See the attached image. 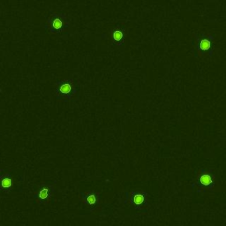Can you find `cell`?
<instances>
[{"instance_id": "3", "label": "cell", "mask_w": 226, "mask_h": 226, "mask_svg": "<svg viewBox=\"0 0 226 226\" xmlns=\"http://www.w3.org/2000/svg\"><path fill=\"white\" fill-rule=\"evenodd\" d=\"M210 42L209 40H207V39H203L201 42V44H200V47L201 50H209L210 48Z\"/></svg>"}, {"instance_id": "2", "label": "cell", "mask_w": 226, "mask_h": 226, "mask_svg": "<svg viewBox=\"0 0 226 226\" xmlns=\"http://www.w3.org/2000/svg\"><path fill=\"white\" fill-rule=\"evenodd\" d=\"M71 88H72V87H71V85H70L69 83H65V84H63V85L60 87L59 91H60L61 93H63V94L66 95V94L70 93Z\"/></svg>"}, {"instance_id": "6", "label": "cell", "mask_w": 226, "mask_h": 226, "mask_svg": "<svg viewBox=\"0 0 226 226\" xmlns=\"http://www.w3.org/2000/svg\"><path fill=\"white\" fill-rule=\"evenodd\" d=\"M11 186H12V181L9 178H5L2 179V187L9 188Z\"/></svg>"}, {"instance_id": "8", "label": "cell", "mask_w": 226, "mask_h": 226, "mask_svg": "<svg viewBox=\"0 0 226 226\" xmlns=\"http://www.w3.org/2000/svg\"><path fill=\"white\" fill-rule=\"evenodd\" d=\"M39 197L41 199H42V200L46 199L48 197V189H46V188L42 189V191L40 192V194H39Z\"/></svg>"}, {"instance_id": "1", "label": "cell", "mask_w": 226, "mask_h": 226, "mask_svg": "<svg viewBox=\"0 0 226 226\" xmlns=\"http://www.w3.org/2000/svg\"><path fill=\"white\" fill-rule=\"evenodd\" d=\"M201 180V183L204 186H209L212 183V178L209 175H207V174H204L200 178Z\"/></svg>"}, {"instance_id": "4", "label": "cell", "mask_w": 226, "mask_h": 226, "mask_svg": "<svg viewBox=\"0 0 226 226\" xmlns=\"http://www.w3.org/2000/svg\"><path fill=\"white\" fill-rule=\"evenodd\" d=\"M113 39L117 42H119L123 39V33L119 30H116L113 33Z\"/></svg>"}, {"instance_id": "5", "label": "cell", "mask_w": 226, "mask_h": 226, "mask_svg": "<svg viewBox=\"0 0 226 226\" xmlns=\"http://www.w3.org/2000/svg\"><path fill=\"white\" fill-rule=\"evenodd\" d=\"M144 201V197L143 195L141 194H136L134 197H133V202L137 205H140L141 204L142 202Z\"/></svg>"}, {"instance_id": "7", "label": "cell", "mask_w": 226, "mask_h": 226, "mask_svg": "<svg viewBox=\"0 0 226 226\" xmlns=\"http://www.w3.org/2000/svg\"><path fill=\"white\" fill-rule=\"evenodd\" d=\"M52 27L55 29H57V30L60 29L62 28V21L59 19H55V20H54V21H53V23H52Z\"/></svg>"}, {"instance_id": "9", "label": "cell", "mask_w": 226, "mask_h": 226, "mask_svg": "<svg viewBox=\"0 0 226 226\" xmlns=\"http://www.w3.org/2000/svg\"><path fill=\"white\" fill-rule=\"evenodd\" d=\"M87 202L90 204V205H93V204H95V195H89L88 197H87Z\"/></svg>"}]
</instances>
